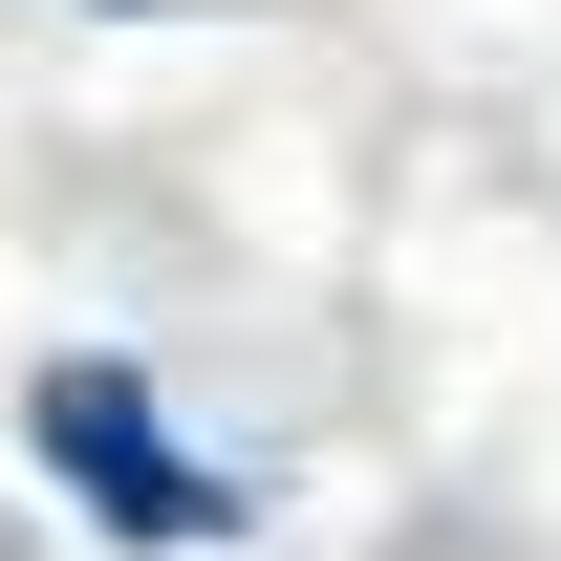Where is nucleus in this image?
I'll return each mask as SVG.
<instances>
[{
	"label": "nucleus",
	"instance_id": "nucleus-1",
	"mask_svg": "<svg viewBox=\"0 0 561 561\" xmlns=\"http://www.w3.org/2000/svg\"><path fill=\"white\" fill-rule=\"evenodd\" d=\"M44 454H87L130 540H195V518H216V476H195L151 411H130V367H44Z\"/></svg>",
	"mask_w": 561,
	"mask_h": 561
}]
</instances>
